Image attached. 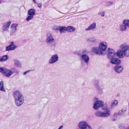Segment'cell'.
Wrapping results in <instances>:
<instances>
[{
	"mask_svg": "<svg viewBox=\"0 0 129 129\" xmlns=\"http://www.w3.org/2000/svg\"><path fill=\"white\" fill-rule=\"evenodd\" d=\"M0 72L6 77H10L12 74V72L11 71L5 68H0Z\"/></svg>",
	"mask_w": 129,
	"mask_h": 129,
	"instance_id": "cell-1",
	"label": "cell"
},
{
	"mask_svg": "<svg viewBox=\"0 0 129 129\" xmlns=\"http://www.w3.org/2000/svg\"><path fill=\"white\" fill-rule=\"evenodd\" d=\"M96 115L98 116V117H107L110 115V112H98L96 113Z\"/></svg>",
	"mask_w": 129,
	"mask_h": 129,
	"instance_id": "cell-2",
	"label": "cell"
},
{
	"mask_svg": "<svg viewBox=\"0 0 129 129\" xmlns=\"http://www.w3.org/2000/svg\"><path fill=\"white\" fill-rule=\"evenodd\" d=\"M107 48V44L105 42H101L100 44H99V49L102 51L105 52V50Z\"/></svg>",
	"mask_w": 129,
	"mask_h": 129,
	"instance_id": "cell-3",
	"label": "cell"
},
{
	"mask_svg": "<svg viewBox=\"0 0 129 129\" xmlns=\"http://www.w3.org/2000/svg\"><path fill=\"white\" fill-rule=\"evenodd\" d=\"M13 96L14 98H15V100H16L20 99V98H21V97L23 96L21 95V93H20L19 91H15L13 92Z\"/></svg>",
	"mask_w": 129,
	"mask_h": 129,
	"instance_id": "cell-4",
	"label": "cell"
},
{
	"mask_svg": "<svg viewBox=\"0 0 129 129\" xmlns=\"http://www.w3.org/2000/svg\"><path fill=\"white\" fill-rule=\"evenodd\" d=\"M103 103L102 101H97V102L94 104V107H93V108H94L95 110H97L99 108H100V107H103Z\"/></svg>",
	"mask_w": 129,
	"mask_h": 129,
	"instance_id": "cell-5",
	"label": "cell"
},
{
	"mask_svg": "<svg viewBox=\"0 0 129 129\" xmlns=\"http://www.w3.org/2000/svg\"><path fill=\"white\" fill-rule=\"evenodd\" d=\"M115 55V51L112 49H109L108 50V54H107V57L108 59H112Z\"/></svg>",
	"mask_w": 129,
	"mask_h": 129,
	"instance_id": "cell-6",
	"label": "cell"
},
{
	"mask_svg": "<svg viewBox=\"0 0 129 129\" xmlns=\"http://www.w3.org/2000/svg\"><path fill=\"white\" fill-rule=\"evenodd\" d=\"M23 102L24 98L23 96H22L21 98H20V99L16 100H15V104H16V105L17 106V107H20V106H21V105L23 103Z\"/></svg>",
	"mask_w": 129,
	"mask_h": 129,
	"instance_id": "cell-7",
	"label": "cell"
},
{
	"mask_svg": "<svg viewBox=\"0 0 129 129\" xmlns=\"http://www.w3.org/2000/svg\"><path fill=\"white\" fill-rule=\"evenodd\" d=\"M58 60V55H57V54H55V55H54L52 57H51V59H50V60H49V63L50 64H54V63H55V62H57Z\"/></svg>",
	"mask_w": 129,
	"mask_h": 129,
	"instance_id": "cell-8",
	"label": "cell"
},
{
	"mask_svg": "<svg viewBox=\"0 0 129 129\" xmlns=\"http://www.w3.org/2000/svg\"><path fill=\"white\" fill-rule=\"evenodd\" d=\"M88 126V125L85 122H81L79 123V127L80 129H86Z\"/></svg>",
	"mask_w": 129,
	"mask_h": 129,
	"instance_id": "cell-9",
	"label": "cell"
},
{
	"mask_svg": "<svg viewBox=\"0 0 129 129\" xmlns=\"http://www.w3.org/2000/svg\"><path fill=\"white\" fill-rule=\"evenodd\" d=\"M93 52H94L95 54H99V55H103V54H104V52L100 50L99 49H98V48H96V47L93 48Z\"/></svg>",
	"mask_w": 129,
	"mask_h": 129,
	"instance_id": "cell-10",
	"label": "cell"
},
{
	"mask_svg": "<svg viewBox=\"0 0 129 129\" xmlns=\"http://www.w3.org/2000/svg\"><path fill=\"white\" fill-rule=\"evenodd\" d=\"M16 48V45H15V44H13V43H11V45H8V46L6 48V50H7V51H9V50H14V49H15Z\"/></svg>",
	"mask_w": 129,
	"mask_h": 129,
	"instance_id": "cell-11",
	"label": "cell"
},
{
	"mask_svg": "<svg viewBox=\"0 0 129 129\" xmlns=\"http://www.w3.org/2000/svg\"><path fill=\"white\" fill-rule=\"evenodd\" d=\"M111 63L113 64H115V65H118L121 63V61L120 59H116V58H114V59H112L111 60Z\"/></svg>",
	"mask_w": 129,
	"mask_h": 129,
	"instance_id": "cell-12",
	"label": "cell"
},
{
	"mask_svg": "<svg viewBox=\"0 0 129 129\" xmlns=\"http://www.w3.org/2000/svg\"><path fill=\"white\" fill-rule=\"evenodd\" d=\"M117 55H118V56L120 58H123L125 56L124 52H123V50H118V51L117 52Z\"/></svg>",
	"mask_w": 129,
	"mask_h": 129,
	"instance_id": "cell-13",
	"label": "cell"
},
{
	"mask_svg": "<svg viewBox=\"0 0 129 129\" xmlns=\"http://www.w3.org/2000/svg\"><path fill=\"white\" fill-rule=\"evenodd\" d=\"M123 68L122 66H117L115 67V71L117 73H120L123 71Z\"/></svg>",
	"mask_w": 129,
	"mask_h": 129,
	"instance_id": "cell-14",
	"label": "cell"
},
{
	"mask_svg": "<svg viewBox=\"0 0 129 129\" xmlns=\"http://www.w3.org/2000/svg\"><path fill=\"white\" fill-rule=\"evenodd\" d=\"M10 24H11V22H10V21H9V22H7L6 23H5V25H4V26H3V30H7L8 29L9 26H10Z\"/></svg>",
	"mask_w": 129,
	"mask_h": 129,
	"instance_id": "cell-15",
	"label": "cell"
},
{
	"mask_svg": "<svg viewBox=\"0 0 129 129\" xmlns=\"http://www.w3.org/2000/svg\"><path fill=\"white\" fill-rule=\"evenodd\" d=\"M66 31L68 32H73V31H75V28H73V26H68V28H66Z\"/></svg>",
	"mask_w": 129,
	"mask_h": 129,
	"instance_id": "cell-16",
	"label": "cell"
},
{
	"mask_svg": "<svg viewBox=\"0 0 129 129\" xmlns=\"http://www.w3.org/2000/svg\"><path fill=\"white\" fill-rule=\"evenodd\" d=\"M82 58H83V59L86 62H88V61H89V57L87 55H82Z\"/></svg>",
	"mask_w": 129,
	"mask_h": 129,
	"instance_id": "cell-17",
	"label": "cell"
},
{
	"mask_svg": "<svg viewBox=\"0 0 129 129\" xmlns=\"http://www.w3.org/2000/svg\"><path fill=\"white\" fill-rule=\"evenodd\" d=\"M95 28H96V23H93L91 25H90V26L86 29V30L87 31H89V30H93V29Z\"/></svg>",
	"mask_w": 129,
	"mask_h": 129,
	"instance_id": "cell-18",
	"label": "cell"
},
{
	"mask_svg": "<svg viewBox=\"0 0 129 129\" xmlns=\"http://www.w3.org/2000/svg\"><path fill=\"white\" fill-rule=\"evenodd\" d=\"M47 42L48 43H51L52 42H54V39H53L52 36L51 35H50V36H49L47 39Z\"/></svg>",
	"mask_w": 129,
	"mask_h": 129,
	"instance_id": "cell-19",
	"label": "cell"
},
{
	"mask_svg": "<svg viewBox=\"0 0 129 129\" xmlns=\"http://www.w3.org/2000/svg\"><path fill=\"white\" fill-rule=\"evenodd\" d=\"M58 30L60 31V32H65L66 31V28L64 27V26H61V27H58Z\"/></svg>",
	"mask_w": 129,
	"mask_h": 129,
	"instance_id": "cell-20",
	"label": "cell"
},
{
	"mask_svg": "<svg viewBox=\"0 0 129 129\" xmlns=\"http://www.w3.org/2000/svg\"><path fill=\"white\" fill-rule=\"evenodd\" d=\"M0 90H1V91H3V92L5 91V88H4V86H3V81L0 82Z\"/></svg>",
	"mask_w": 129,
	"mask_h": 129,
	"instance_id": "cell-21",
	"label": "cell"
},
{
	"mask_svg": "<svg viewBox=\"0 0 129 129\" xmlns=\"http://www.w3.org/2000/svg\"><path fill=\"white\" fill-rule=\"evenodd\" d=\"M8 56L7 55H4V56H3L2 57L0 58V62H3V61H6V60L8 59Z\"/></svg>",
	"mask_w": 129,
	"mask_h": 129,
	"instance_id": "cell-22",
	"label": "cell"
},
{
	"mask_svg": "<svg viewBox=\"0 0 129 129\" xmlns=\"http://www.w3.org/2000/svg\"><path fill=\"white\" fill-rule=\"evenodd\" d=\"M28 14L30 16H33V15L35 14V10H34V9H30L28 11Z\"/></svg>",
	"mask_w": 129,
	"mask_h": 129,
	"instance_id": "cell-23",
	"label": "cell"
},
{
	"mask_svg": "<svg viewBox=\"0 0 129 129\" xmlns=\"http://www.w3.org/2000/svg\"><path fill=\"white\" fill-rule=\"evenodd\" d=\"M16 26H17V24H13L11 25V30L13 31H15L16 29Z\"/></svg>",
	"mask_w": 129,
	"mask_h": 129,
	"instance_id": "cell-24",
	"label": "cell"
},
{
	"mask_svg": "<svg viewBox=\"0 0 129 129\" xmlns=\"http://www.w3.org/2000/svg\"><path fill=\"white\" fill-rule=\"evenodd\" d=\"M123 24L125 26H127L129 27V20H125L123 21Z\"/></svg>",
	"mask_w": 129,
	"mask_h": 129,
	"instance_id": "cell-25",
	"label": "cell"
},
{
	"mask_svg": "<svg viewBox=\"0 0 129 129\" xmlns=\"http://www.w3.org/2000/svg\"><path fill=\"white\" fill-rule=\"evenodd\" d=\"M123 52H124L125 55L126 56L129 57V47L128 48V49H126V50H125V51H123Z\"/></svg>",
	"mask_w": 129,
	"mask_h": 129,
	"instance_id": "cell-26",
	"label": "cell"
},
{
	"mask_svg": "<svg viewBox=\"0 0 129 129\" xmlns=\"http://www.w3.org/2000/svg\"><path fill=\"white\" fill-rule=\"evenodd\" d=\"M15 66H16L21 67V64H20V62L18 61L17 60H15Z\"/></svg>",
	"mask_w": 129,
	"mask_h": 129,
	"instance_id": "cell-27",
	"label": "cell"
},
{
	"mask_svg": "<svg viewBox=\"0 0 129 129\" xmlns=\"http://www.w3.org/2000/svg\"><path fill=\"white\" fill-rule=\"evenodd\" d=\"M118 104V102H117V100H113V102H112V107H115V106H116Z\"/></svg>",
	"mask_w": 129,
	"mask_h": 129,
	"instance_id": "cell-28",
	"label": "cell"
},
{
	"mask_svg": "<svg viewBox=\"0 0 129 129\" xmlns=\"http://www.w3.org/2000/svg\"><path fill=\"white\" fill-rule=\"evenodd\" d=\"M120 29L122 30V31H124V30H126V26H125L124 25H121Z\"/></svg>",
	"mask_w": 129,
	"mask_h": 129,
	"instance_id": "cell-29",
	"label": "cell"
},
{
	"mask_svg": "<svg viewBox=\"0 0 129 129\" xmlns=\"http://www.w3.org/2000/svg\"><path fill=\"white\" fill-rule=\"evenodd\" d=\"M32 18H33V16H29L27 18V19H26V20H27V21H29V20H31V19Z\"/></svg>",
	"mask_w": 129,
	"mask_h": 129,
	"instance_id": "cell-30",
	"label": "cell"
},
{
	"mask_svg": "<svg viewBox=\"0 0 129 129\" xmlns=\"http://www.w3.org/2000/svg\"><path fill=\"white\" fill-rule=\"evenodd\" d=\"M86 129H92V128H91V127H90V126H89V125H88V127H87V128H86Z\"/></svg>",
	"mask_w": 129,
	"mask_h": 129,
	"instance_id": "cell-31",
	"label": "cell"
},
{
	"mask_svg": "<svg viewBox=\"0 0 129 129\" xmlns=\"http://www.w3.org/2000/svg\"><path fill=\"white\" fill-rule=\"evenodd\" d=\"M30 71H31V70H28V71H26V72H25V73H24L23 74H26V73H28V72H30Z\"/></svg>",
	"mask_w": 129,
	"mask_h": 129,
	"instance_id": "cell-32",
	"label": "cell"
},
{
	"mask_svg": "<svg viewBox=\"0 0 129 129\" xmlns=\"http://www.w3.org/2000/svg\"><path fill=\"white\" fill-rule=\"evenodd\" d=\"M62 127H63V126H61V127H60V128H59V129H62Z\"/></svg>",
	"mask_w": 129,
	"mask_h": 129,
	"instance_id": "cell-33",
	"label": "cell"
},
{
	"mask_svg": "<svg viewBox=\"0 0 129 129\" xmlns=\"http://www.w3.org/2000/svg\"><path fill=\"white\" fill-rule=\"evenodd\" d=\"M128 129H129V128H128Z\"/></svg>",
	"mask_w": 129,
	"mask_h": 129,
	"instance_id": "cell-34",
	"label": "cell"
}]
</instances>
